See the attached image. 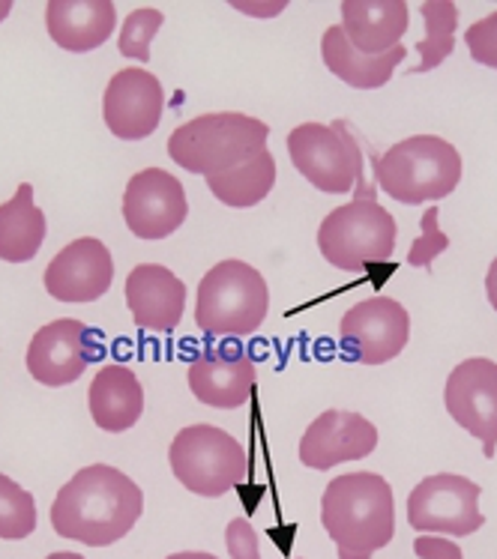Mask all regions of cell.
<instances>
[{
    "label": "cell",
    "mask_w": 497,
    "mask_h": 559,
    "mask_svg": "<svg viewBox=\"0 0 497 559\" xmlns=\"http://www.w3.org/2000/svg\"><path fill=\"white\" fill-rule=\"evenodd\" d=\"M144 493L127 473L108 464L79 469L51 502L55 533L91 548H108L139 524Z\"/></svg>",
    "instance_id": "6da1fadb"
},
{
    "label": "cell",
    "mask_w": 497,
    "mask_h": 559,
    "mask_svg": "<svg viewBox=\"0 0 497 559\" xmlns=\"http://www.w3.org/2000/svg\"><path fill=\"white\" fill-rule=\"evenodd\" d=\"M321 524L339 559H371L395 538V500L378 473H345L324 488Z\"/></svg>",
    "instance_id": "7a4b0ae2"
},
{
    "label": "cell",
    "mask_w": 497,
    "mask_h": 559,
    "mask_svg": "<svg viewBox=\"0 0 497 559\" xmlns=\"http://www.w3.org/2000/svg\"><path fill=\"white\" fill-rule=\"evenodd\" d=\"M267 138L270 129L264 120L240 111H216L177 126L168 138V156L184 171L208 180L252 159L267 147Z\"/></svg>",
    "instance_id": "3957f363"
},
{
    "label": "cell",
    "mask_w": 497,
    "mask_h": 559,
    "mask_svg": "<svg viewBox=\"0 0 497 559\" xmlns=\"http://www.w3.org/2000/svg\"><path fill=\"white\" fill-rule=\"evenodd\" d=\"M375 180L399 204L440 201L462 180V153L438 135L399 141L383 156H371Z\"/></svg>",
    "instance_id": "277c9868"
},
{
    "label": "cell",
    "mask_w": 497,
    "mask_h": 559,
    "mask_svg": "<svg viewBox=\"0 0 497 559\" xmlns=\"http://www.w3.org/2000/svg\"><path fill=\"white\" fill-rule=\"evenodd\" d=\"M270 309L264 275L246 261H220L198 285V330L222 338H244L261 330Z\"/></svg>",
    "instance_id": "5b68a950"
},
{
    "label": "cell",
    "mask_w": 497,
    "mask_h": 559,
    "mask_svg": "<svg viewBox=\"0 0 497 559\" xmlns=\"http://www.w3.org/2000/svg\"><path fill=\"white\" fill-rule=\"evenodd\" d=\"M288 156L294 168L327 194H345L357 189L354 198H375V186L366 183V153L351 135L345 120L330 126L300 123L288 132Z\"/></svg>",
    "instance_id": "8992f818"
},
{
    "label": "cell",
    "mask_w": 497,
    "mask_h": 559,
    "mask_svg": "<svg viewBox=\"0 0 497 559\" xmlns=\"http://www.w3.org/2000/svg\"><path fill=\"white\" fill-rule=\"evenodd\" d=\"M399 225L378 198H354L335 206L318 228V249L327 263L345 273H359L393 258Z\"/></svg>",
    "instance_id": "52a82bcc"
},
{
    "label": "cell",
    "mask_w": 497,
    "mask_h": 559,
    "mask_svg": "<svg viewBox=\"0 0 497 559\" xmlns=\"http://www.w3.org/2000/svg\"><path fill=\"white\" fill-rule=\"evenodd\" d=\"M168 464L186 491L198 497H225L249 473L244 445L216 425H189L177 431Z\"/></svg>",
    "instance_id": "ba28073f"
},
{
    "label": "cell",
    "mask_w": 497,
    "mask_h": 559,
    "mask_svg": "<svg viewBox=\"0 0 497 559\" xmlns=\"http://www.w3.org/2000/svg\"><path fill=\"white\" fill-rule=\"evenodd\" d=\"M105 338L82 320L46 323L27 344V371L43 386H70L96 362H103Z\"/></svg>",
    "instance_id": "9c48e42d"
},
{
    "label": "cell",
    "mask_w": 497,
    "mask_h": 559,
    "mask_svg": "<svg viewBox=\"0 0 497 559\" xmlns=\"http://www.w3.org/2000/svg\"><path fill=\"white\" fill-rule=\"evenodd\" d=\"M480 493L476 481L438 473L426 476L407 497V524L416 533H440V536H471L486 524V514L480 512Z\"/></svg>",
    "instance_id": "30bf717a"
},
{
    "label": "cell",
    "mask_w": 497,
    "mask_h": 559,
    "mask_svg": "<svg viewBox=\"0 0 497 559\" xmlns=\"http://www.w3.org/2000/svg\"><path fill=\"white\" fill-rule=\"evenodd\" d=\"M411 314L393 297H371L345 311L339 323L342 354L359 366H383L405 350Z\"/></svg>",
    "instance_id": "8fae6325"
},
{
    "label": "cell",
    "mask_w": 497,
    "mask_h": 559,
    "mask_svg": "<svg viewBox=\"0 0 497 559\" xmlns=\"http://www.w3.org/2000/svg\"><path fill=\"white\" fill-rule=\"evenodd\" d=\"M443 404L468 435L483 443V455L497 449V362L474 356L452 368L443 389Z\"/></svg>",
    "instance_id": "7c38bea8"
},
{
    "label": "cell",
    "mask_w": 497,
    "mask_h": 559,
    "mask_svg": "<svg viewBox=\"0 0 497 559\" xmlns=\"http://www.w3.org/2000/svg\"><path fill=\"white\" fill-rule=\"evenodd\" d=\"M189 216L184 183L163 168H144L127 183L123 218L139 240H165Z\"/></svg>",
    "instance_id": "4fadbf2b"
},
{
    "label": "cell",
    "mask_w": 497,
    "mask_h": 559,
    "mask_svg": "<svg viewBox=\"0 0 497 559\" xmlns=\"http://www.w3.org/2000/svg\"><path fill=\"white\" fill-rule=\"evenodd\" d=\"M165 91L159 79L147 69H120L108 81L103 96V117L111 135L123 141H141L156 132L163 120Z\"/></svg>",
    "instance_id": "5bb4252c"
},
{
    "label": "cell",
    "mask_w": 497,
    "mask_h": 559,
    "mask_svg": "<svg viewBox=\"0 0 497 559\" xmlns=\"http://www.w3.org/2000/svg\"><path fill=\"white\" fill-rule=\"evenodd\" d=\"M258 368L237 344H210L189 362V389L201 404L216 411H237L252 395Z\"/></svg>",
    "instance_id": "9a60e30c"
},
{
    "label": "cell",
    "mask_w": 497,
    "mask_h": 559,
    "mask_svg": "<svg viewBox=\"0 0 497 559\" xmlns=\"http://www.w3.org/2000/svg\"><path fill=\"white\" fill-rule=\"evenodd\" d=\"M46 290L60 302H96L115 282V261L103 240L82 237L60 249L46 266Z\"/></svg>",
    "instance_id": "2e32d148"
},
{
    "label": "cell",
    "mask_w": 497,
    "mask_h": 559,
    "mask_svg": "<svg viewBox=\"0 0 497 559\" xmlns=\"http://www.w3.org/2000/svg\"><path fill=\"white\" fill-rule=\"evenodd\" d=\"M378 449V428L347 411H324L300 440V461L309 469H330L345 461H363Z\"/></svg>",
    "instance_id": "e0dca14e"
},
{
    "label": "cell",
    "mask_w": 497,
    "mask_h": 559,
    "mask_svg": "<svg viewBox=\"0 0 497 559\" xmlns=\"http://www.w3.org/2000/svg\"><path fill=\"white\" fill-rule=\"evenodd\" d=\"M127 306L141 330L171 332L184 320L186 285L163 263H139L127 278Z\"/></svg>",
    "instance_id": "ac0fdd59"
},
{
    "label": "cell",
    "mask_w": 497,
    "mask_h": 559,
    "mask_svg": "<svg viewBox=\"0 0 497 559\" xmlns=\"http://www.w3.org/2000/svg\"><path fill=\"white\" fill-rule=\"evenodd\" d=\"M339 10L347 43L369 58L393 51L411 19L405 0H342Z\"/></svg>",
    "instance_id": "d6986e66"
},
{
    "label": "cell",
    "mask_w": 497,
    "mask_h": 559,
    "mask_svg": "<svg viewBox=\"0 0 497 559\" xmlns=\"http://www.w3.org/2000/svg\"><path fill=\"white\" fill-rule=\"evenodd\" d=\"M48 36L63 51L84 55L115 34L117 10L111 0H51L46 7Z\"/></svg>",
    "instance_id": "ffe728a7"
},
{
    "label": "cell",
    "mask_w": 497,
    "mask_h": 559,
    "mask_svg": "<svg viewBox=\"0 0 497 559\" xmlns=\"http://www.w3.org/2000/svg\"><path fill=\"white\" fill-rule=\"evenodd\" d=\"M93 423L108 435H123L139 423L144 413V389H141L135 371L127 366H103L93 377L87 392Z\"/></svg>",
    "instance_id": "44dd1931"
},
{
    "label": "cell",
    "mask_w": 497,
    "mask_h": 559,
    "mask_svg": "<svg viewBox=\"0 0 497 559\" xmlns=\"http://www.w3.org/2000/svg\"><path fill=\"white\" fill-rule=\"evenodd\" d=\"M405 46H395L393 51H387L381 58H369L357 48L347 43L342 24L327 27L324 39H321V58L324 67L333 72L335 79H342L347 87H357V91H378L383 87L393 69L405 60Z\"/></svg>",
    "instance_id": "7402d4cb"
},
{
    "label": "cell",
    "mask_w": 497,
    "mask_h": 559,
    "mask_svg": "<svg viewBox=\"0 0 497 559\" xmlns=\"http://www.w3.org/2000/svg\"><path fill=\"white\" fill-rule=\"evenodd\" d=\"M46 240V213L34 204V186L22 183L0 204V261H34Z\"/></svg>",
    "instance_id": "603a6c76"
},
{
    "label": "cell",
    "mask_w": 497,
    "mask_h": 559,
    "mask_svg": "<svg viewBox=\"0 0 497 559\" xmlns=\"http://www.w3.org/2000/svg\"><path fill=\"white\" fill-rule=\"evenodd\" d=\"M273 186H276V159L267 147L232 171L208 177V189L213 192V198L234 210H249V206L261 204L267 194L273 192Z\"/></svg>",
    "instance_id": "cb8c5ba5"
},
{
    "label": "cell",
    "mask_w": 497,
    "mask_h": 559,
    "mask_svg": "<svg viewBox=\"0 0 497 559\" xmlns=\"http://www.w3.org/2000/svg\"><path fill=\"white\" fill-rule=\"evenodd\" d=\"M423 22H426V36L416 43V55H419V63H416L407 75H423V72H431L435 67H440L443 60L450 58L452 48H455V27H459V7L452 0H426L423 7Z\"/></svg>",
    "instance_id": "d4e9b609"
},
{
    "label": "cell",
    "mask_w": 497,
    "mask_h": 559,
    "mask_svg": "<svg viewBox=\"0 0 497 559\" xmlns=\"http://www.w3.org/2000/svg\"><path fill=\"white\" fill-rule=\"evenodd\" d=\"M36 530V500L0 473V538H27Z\"/></svg>",
    "instance_id": "484cf974"
},
{
    "label": "cell",
    "mask_w": 497,
    "mask_h": 559,
    "mask_svg": "<svg viewBox=\"0 0 497 559\" xmlns=\"http://www.w3.org/2000/svg\"><path fill=\"white\" fill-rule=\"evenodd\" d=\"M165 15L153 7H141V10L129 12V19L123 22V34H120V55L123 58H135L139 63L151 60V43L153 36L159 34Z\"/></svg>",
    "instance_id": "4316f807"
},
{
    "label": "cell",
    "mask_w": 497,
    "mask_h": 559,
    "mask_svg": "<svg viewBox=\"0 0 497 559\" xmlns=\"http://www.w3.org/2000/svg\"><path fill=\"white\" fill-rule=\"evenodd\" d=\"M419 228H423V234L411 242L407 263H411V266H423V270H428L438 254H443V251L450 249V237L438 228V206H428L426 213H423Z\"/></svg>",
    "instance_id": "83f0119b"
},
{
    "label": "cell",
    "mask_w": 497,
    "mask_h": 559,
    "mask_svg": "<svg viewBox=\"0 0 497 559\" xmlns=\"http://www.w3.org/2000/svg\"><path fill=\"white\" fill-rule=\"evenodd\" d=\"M464 43L476 63L497 69V12L474 22L464 31Z\"/></svg>",
    "instance_id": "f1b7e54d"
},
{
    "label": "cell",
    "mask_w": 497,
    "mask_h": 559,
    "mask_svg": "<svg viewBox=\"0 0 497 559\" xmlns=\"http://www.w3.org/2000/svg\"><path fill=\"white\" fill-rule=\"evenodd\" d=\"M225 545L232 559H261V542L246 518H234L225 530Z\"/></svg>",
    "instance_id": "f546056e"
},
{
    "label": "cell",
    "mask_w": 497,
    "mask_h": 559,
    "mask_svg": "<svg viewBox=\"0 0 497 559\" xmlns=\"http://www.w3.org/2000/svg\"><path fill=\"white\" fill-rule=\"evenodd\" d=\"M414 554L419 559H462V548L455 542L438 536L414 538Z\"/></svg>",
    "instance_id": "4dcf8cb0"
},
{
    "label": "cell",
    "mask_w": 497,
    "mask_h": 559,
    "mask_svg": "<svg viewBox=\"0 0 497 559\" xmlns=\"http://www.w3.org/2000/svg\"><path fill=\"white\" fill-rule=\"evenodd\" d=\"M240 12H252V15H279L285 10V3H267V7H249V3H234Z\"/></svg>",
    "instance_id": "1f68e13d"
},
{
    "label": "cell",
    "mask_w": 497,
    "mask_h": 559,
    "mask_svg": "<svg viewBox=\"0 0 497 559\" xmlns=\"http://www.w3.org/2000/svg\"><path fill=\"white\" fill-rule=\"evenodd\" d=\"M486 297H488V302H492V309L497 311V258H495V261H492V266H488Z\"/></svg>",
    "instance_id": "d6a6232c"
},
{
    "label": "cell",
    "mask_w": 497,
    "mask_h": 559,
    "mask_svg": "<svg viewBox=\"0 0 497 559\" xmlns=\"http://www.w3.org/2000/svg\"><path fill=\"white\" fill-rule=\"evenodd\" d=\"M168 559H220L213 554H201V550H184V554H171Z\"/></svg>",
    "instance_id": "836d02e7"
},
{
    "label": "cell",
    "mask_w": 497,
    "mask_h": 559,
    "mask_svg": "<svg viewBox=\"0 0 497 559\" xmlns=\"http://www.w3.org/2000/svg\"><path fill=\"white\" fill-rule=\"evenodd\" d=\"M46 559H84L82 554H72V550H58V554H51Z\"/></svg>",
    "instance_id": "e575fe53"
},
{
    "label": "cell",
    "mask_w": 497,
    "mask_h": 559,
    "mask_svg": "<svg viewBox=\"0 0 497 559\" xmlns=\"http://www.w3.org/2000/svg\"><path fill=\"white\" fill-rule=\"evenodd\" d=\"M12 10V3L10 0H0V19H3V15H7V12Z\"/></svg>",
    "instance_id": "d590c367"
}]
</instances>
